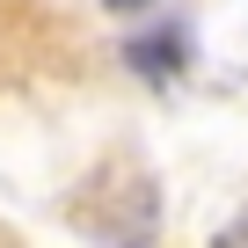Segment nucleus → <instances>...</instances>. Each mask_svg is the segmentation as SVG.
<instances>
[{
  "instance_id": "7ed1b4c3",
  "label": "nucleus",
  "mask_w": 248,
  "mask_h": 248,
  "mask_svg": "<svg viewBox=\"0 0 248 248\" xmlns=\"http://www.w3.org/2000/svg\"><path fill=\"white\" fill-rule=\"evenodd\" d=\"M117 8H146V0H117Z\"/></svg>"
},
{
  "instance_id": "f03ea898",
  "label": "nucleus",
  "mask_w": 248,
  "mask_h": 248,
  "mask_svg": "<svg viewBox=\"0 0 248 248\" xmlns=\"http://www.w3.org/2000/svg\"><path fill=\"white\" fill-rule=\"evenodd\" d=\"M226 241H248V219H233V226H226Z\"/></svg>"
},
{
  "instance_id": "f257e3e1",
  "label": "nucleus",
  "mask_w": 248,
  "mask_h": 248,
  "mask_svg": "<svg viewBox=\"0 0 248 248\" xmlns=\"http://www.w3.org/2000/svg\"><path fill=\"white\" fill-rule=\"evenodd\" d=\"M124 59H132L146 80H168V73L183 66V37H168V30H154V37H132V44H124Z\"/></svg>"
}]
</instances>
